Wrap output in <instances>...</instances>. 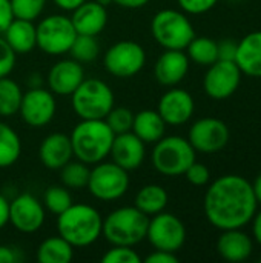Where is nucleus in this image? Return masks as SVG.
<instances>
[{"label": "nucleus", "mask_w": 261, "mask_h": 263, "mask_svg": "<svg viewBox=\"0 0 261 263\" xmlns=\"http://www.w3.org/2000/svg\"><path fill=\"white\" fill-rule=\"evenodd\" d=\"M260 262H261V259H260Z\"/></svg>", "instance_id": "52"}, {"label": "nucleus", "mask_w": 261, "mask_h": 263, "mask_svg": "<svg viewBox=\"0 0 261 263\" xmlns=\"http://www.w3.org/2000/svg\"><path fill=\"white\" fill-rule=\"evenodd\" d=\"M9 223V200L0 194V230Z\"/></svg>", "instance_id": "44"}, {"label": "nucleus", "mask_w": 261, "mask_h": 263, "mask_svg": "<svg viewBox=\"0 0 261 263\" xmlns=\"http://www.w3.org/2000/svg\"><path fill=\"white\" fill-rule=\"evenodd\" d=\"M28 86L29 88H42L43 86V77L38 72H32L28 77Z\"/></svg>", "instance_id": "48"}, {"label": "nucleus", "mask_w": 261, "mask_h": 263, "mask_svg": "<svg viewBox=\"0 0 261 263\" xmlns=\"http://www.w3.org/2000/svg\"><path fill=\"white\" fill-rule=\"evenodd\" d=\"M146 63V52L134 40H120L109 46L103 55L105 69L118 79H128L138 74Z\"/></svg>", "instance_id": "10"}, {"label": "nucleus", "mask_w": 261, "mask_h": 263, "mask_svg": "<svg viewBox=\"0 0 261 263\" xmlns=\"http://www.w3.org/2000/svg\"><path fill=\"white\" fill-rule=\"evenodd\" d=\"M17 54L8 45V42L0 35V77H8L15 66Z\"/></svg>", "instance_id": "37"}, {"label": "nucleus", "mask_w": 261, "mask_h": 263, "mask_svg": "<svg viewBox=\"0 0 261 263\" xmlns=\"http://www.w3.org/2000/svg\"><path fill=\"white\" fill-rule=\"evenodd\" d=\"M86 188L102 202H114L123 197L129 188V174L114 162H98L89 173Z\"/></svg>", "instance_id": "8"}, {"label": "nucleus", "mask_w": 261, "mask_h": 263, "mask_svg": "<svg viewBox=\"0 0 261 263\" xmlns=\"http://www.w3.org/2000/svg\"><path fill=\"white\" fill-rule=\"evenodd\" d=\"M97 3H100V5H103L105 8H108L109 5H112L114 3V0H95Z\"/></svg>", "instance_id": "50"}, {"label": "nucleus", "mask_w": 261, "mask_h": 263, "mask_svg": "<svg viewBox=\"0 0 261 263\" xmlns=\"http://www.w3.org/2000/svg\"><path fill=\"white\" fill-rule=\"evenodd\" d=\"M242 82V71L235 62L217 60L209 65L205 79L203 88L205 92L214 100H225L235 94Z\"/></svg>", "instance_id": "14"}, {"label": "nucleus", "mask_w": 261, "mask_h": 263, "mask_svg": "<svg viewBox=\"0 0 261 263\" xmlns=\"http://www.w3.org/2000/svg\"><path fill=\"white\" fill-rule=\"evenodd\" d=\"M115 5L126 8V9H138L149 3V0H114Z\"/></svg>", "instance_id": "45"}, {"label": "nucleus", "mask_w": 261, "mask_h": 263, "mask_svg": "<svg viewBox=\"0 0 261 263\" xmlns=\"http://www.w3.org/2000/svg\"><path fill=\"white\" fill-rule=\"evenodd\" d=\"M146 239L154 250L177 253L186 242V228L177 216L162 211L151 216Z\"/></svg>", "instance_id": "11"}, {"label": "nucleus", "mask_w": 261, "mask_h": 263, "mask_svg": "<svg viewBox=\"0 0 261 263\" xmlns=\"http://www.w3.org/2000/svg\"><path fill=\"white\" fill-rule=\"evenodd\" d=\"M197 151L192 148L188 139L182 136H163L151 154L154 168L168 177H177L186 173V170L195 162Z\"/></svg>", "instance_id": "5"}, {"label": "nucleus", "mask_w": 261, "mask_h": 263, "mask_svg": "<svg viewBox=\"0 0 261 263\" xmlns=\"http://www.w3.org/2000/svg\"><path fill=\"white\" fill-rule=\"evenodd\" d=\"M154 40L165 49L185 51L195 37L194 26L185 12L177 9H162L151 20Z\"/></svg>", "instance_id": "6"}, {"label": "nucleus", "mask_w": 261, "mask_h": 263, "mask_svg": "<svg viewBox=\"0 0 261 263\" xmlns=\"http://www.w3.org/2000/svg\"><path fill=\"white\" fill-rule=\"evenodd\" d=\"M231 139L228 125L215 117L198 119L189 128L188 140L197 153L214 154L222 151Z\"/></svg>", "instance_id": "12"}, {"label": "nucleus", "mask_w": 261, "mask_h": 263, "mask_svg": "<svg viewBox=\"0 0 261 263\" xmlns=\"http://www.w3.org/2000/svg\"><path fill=\"white\" fill-rule=\"evenodd\" d=\"M149 217L135 206H122L103 219L102 236L111 245L135 247L146 239Z\"/></svg>", "instance_id": "4"}, {"label": "nucleus", "mask_w": 261, "mask_h": 263, "mask_svg": "<svg viewBox=\"0 0 261 263\" xmlns=\"http://www.w3.org/2000/svg\"><path fill=\"white\" fill-rule=\"evenodd\" d=\"M14 18L9 0H0V35L5 32L11 20Z\"/></svg>", "instance_id": "43"}, {"label": "nucleus", "mask_w": 261, "mask_h": 263, "mask_svg": "<svg viewBox=\"0 0 261 263\" xmlns=\"http://www.w3.org/2000/svg\"><path fill=\"white\" fill-rule=\"evenodd\" d=\"M114 137L105 119L80 120L69 136L74 157L86 165L103 162L111 153Z\"/></svg>", "instance_id": "3"}, {"label": "nucleus", "mask_w": 261, "mask_h": 263, "mask_svg": "<svg viewBox=\"0 0 261 263\" xmlns=\"http://www.w3.org/2000/svg\"><path fill=\"white\" fill-rule=\"evenodd\" d=\"M186 51H188L189 60H192L198 65H203V66H209L218 60L217 42L209 37H197L195 35L191 40V43L186 46Z\"/></svg>", "instance_id": "30"}, {"label": "nucleus", "mask_w": 261, "mask_h": 263, "mask_svg": "<svg viewBox=\"0 0 261 263\" xmlns=\"http://www.w3.org/2000/svg\"><path fill=\"white\" fill-rule=\"evenodd\" d=\"M168 202H169V196L166 190L162 185L151 183L138 190L134 199V206L140 210L143 214H146L148 217H151L165 211V208L168 206Z\"/></svg>", "instance_id": "26"}, {"label": "nucleus", "mask_w": 261, "mask_h": 263, "mask_svg": "<svg viewBox=\"0 0 261 263\" xmlns=\"http://www.w3.org/2000/svg\"><path fill=\"white\" fill-rule=\"evenodd\" d=\"M85 80V69L80 62L71 59L58 60L46 76L49 91L55 96H71Z\"/></svg>", "instance_id": "17"}, {"label": "nucleus", "mask_w": 261, "mask_h": 263, "mask_svg": "<svg viewBox=\"0 0 261 263\" xmlns=\"http://www.w3.org/2000/svg\"><path fill=\"white\" fill-rule=\"evenodd\" d=\"M189 71V57L180 49H165L154 65V77L163 86L178 85Z\"/></svg>", "instance_id": "19"}, {"label": "nucleus", "mask_w": 261, "mask_h": 263, "mask_svg": "<svg viewBox=\"0 0 261 263\" xmlns=\"http://www.w3.org/2000/svg\"><path fill=\"white\" fill-rule=\"evenodd\" d=\"M14 17L34 22L45 9L46 0H9Z\"/></svg>", "instance_id": "35"}, {"label": "nucleus", "mask_w": 261, "mask_h": 263, "mask_svg": "<svg viewBox=\"0 0 261 263\" xmlns=\"http://www.w3.org/2000/svg\"><path fill=\"white\" fill-rule=\"evenodd\" d=\"M2 35L15 54H28L37 46V29L31 20L14 17Z\"/></svg>", "instance_id": "24"}, {"label": "nucleus", "mask_w": 261, "mask_h": 263, "mask_svg": "<svg viewBox=\"0 0 261 263\" xmlns=\"http://www.w3.org/2000/svg\"><path fill=\"white\" fill-rule=\"evenodd\" d=\"M137 137H140L146 145L157 143L166 134V122L162 119L158 111L155 109H143L134 114L132 129Z\"/></svg>", "instance_id": "25"}, {"label": "nucleus", "mask_w": 261, "mask_h": 263, "mask_svg": "<svg viewBox=\"0 0 261 263\" xmlns=\"http://www.w3.org/2000/svg\"><path fill=\"white\" fill-rule=\"evenodd\" d=\"M22 154V140L8 125L0 122V170L12 166Z\"/></svg>", "instance_id": "28"}, {"label": "nucleus", "mask_w": 261, "mask_h": 263, "mask_svg": "<svg viewBox=\"0 0 261 263\" xmlns=\"http://www.w3.org/2000/svg\"><path fill=\"white\" fill-rule=\"evenodd\" d=\"M103 263H142L143 259L134 251V247H123V245H112L105 256L102 257Z\"/></svg>", "instance_id": "36"}, {"label": "nucleus", "mask_w": 261, "mask_h": 263, "mask_svg": "<svg viewBox=\"0 0 261 263\" xmlns=\"http://www.w3.org/2000/svg\"><path fill=\"white\" fill-rule=\"evenodd\" d=\"M103 230V217L86 203H72L57 216V231L74 248H85L95 243Z\"/></svg>", "instance_id": "2"}, {"label": "nucleus", "mask_w": 261, "mask_h": 263, "mask_svg": "<svg viewBox=\"0 0 261 263\" xmlns=\"http://www.w3.org/2000/svg\"><path fill=\"white\" fill-rule=\"evenodd\" d=\"M235 63L242 74L261 79V31H254L238 42Z\"/></svg>", "instance_id": "23"}, {"label": "nucleus", "mask_w": 261, "mask_h": 263, "mask_svg": "<svg viewBox=\"0 0 261 263\" xmlns=\"http://www.w3.org/2000/svg\"><path fill=\"white\" fill-rule=\"evenodd\" d=\"M252 234L255 242L261 247V211L255 213V216L252 217Z\"/></svg>", "instance_id": "46"}, {"label": "nucleus", "mask_w": 261, "mask_h": 263, "mask_svg": "<svg viewBox=\"0 0 261 263\" xmlns=\"http://www.w3.org/2000/svg\"><path fill=\"white\" fill-rule=\"evenodd\" d=\"M74 257V247L62 236L45 239L37 248V260L42 263H69Z\"/></svg>", "instance_id": "27"}, {"label": "nucleus", "mask_w": 261, "mask_h": 263, "mask_svg": "<svg viewBox=\"0 0 261 263\" xmlns=\"http://www.w3.org/2000/svg\"><path fill=\"white\" fill-rule=\"evenodd\" d=\"M232 2H235V0H232Z\"/></svg>", "instance_id": "51"}, {"label": "nucleus", "mask_w": 261, "mask_h": 263, "mask_svg": "<svg viewBox=\"0 0 261 263\" xmlns=\"http://www.w3.org/2000/svg\"><path fill=\"white\" fill-rule=\"evenodd\" d=\"M23 91L17 82L8 77H0V116L11 117L18 112Z\"/></svg>", "instance_id": "29"}, {"label": "nucleus", "mask_w": 261, "mask_h": 263, "mask_svg": "<svg viewBox=\"0 0 261 263\" xmlns=\"http://www.w3.org/2000/svg\"><path fill=\"white\" fill-rule=\"evenodd\" d=\"M71 105L82 120L105 119L114 108V92L100 79H85L71 94Z\"/></svg>", "instance_id": "7"}, {"label": "nucleus", "mask_w": 261, "mask_h": 263, "mask_svg": "<svg viewBox=\"0 0 261 263\" xmlns=\"http://www.w3.org/2000/svg\"><path fill=\"white\" fill-rule=\"evenodd\" d=\"M22 259V251L17 247L0 245V263H18Z\"/></svg>", "instance_id": "41"}, {"label": "nucleus", "mask_w": 261, "mask_h": 263, "mask_svg": "<svg viewBox=\"0 0 261 263\" xmlns=\"http://www.w3.org/2000/svg\"><path fill=\"white\" fill-rule=\"evenodd\" d=\"M37 46L49 55H62L69 52L72 42L77 37V31L71 17L63 14H52L38 22Z\"/></svg>", "instance_id": "9"}, {"label": "nucleus", "mask_w": 261, "mask_h": 263, "mask_svg": "<svg viewBox=\"0 0 261 263\" xmlns=\"http://www.w3.org/2000/svg\"><path fill=\"white\" fill-rule=\"evenodd\" d=\"M71 12V20L77 34L98 35L108 23L106 8L95 0H85Z\"/></svg>", "instance_id": "21"}, {"label": "nucleus", "mask_w": 261, "mask_h": 263, "mask_svg": "<svg viewBox=\"0 0 261 263\" xmlns=\"http://www.w3.org/2000/svg\"><path fill=\"white\" fill-rule=\"evenodd\" d=\"M252 239L242 231L237 230H225L217 242L218 254L228 262H243L252 254Z\"/></svg>", "instance_id": "22"}, {"label": "nucleus", "mask_w": 261, "mask_h": 263, "mask_svg": "<svg viewBox=\"0 0 261 263\" xmlns=\"http://www.w3.org/2000/svg\"><path fill=\"white\" fill-rule=\"evenodd\" d=\"M252 190H254V196L257 199V203L261 205V174L255 179V182L252 183Z\"/></svg>", "instance_id": "49"}, {"label": "nucleus", "mask_w": 261, "mask_h": 263, "mask_svg": "<svg viewBox=\"0 0 261 263\" xmlns=\"http://www.w3.org/2000/svg\"><path fill=\"white\" fill-rule=\"evenodd\" d=\"M72 196L69 190L63 185H52L46 188L43 194V206L45 210L51 211L52 214H62L72 205Z\"/></svg>", "instance_id": "33"}, {"label": "nucleus", "mask_w": 261, "mask_h": 263, "mask_svg": "<svg viewBox=\"0 0 261 263\" xmlns=\"http://www.w3.org/2000/svg\"><path fill=\"white\" fill-rule=\"evenodd\" d=\"M46 219L43 202L29 193L18 194L9 202V223L23 234L37 233Z\"/></svg>", "instance_id": "15"}, {"label": "nucleus", "mask_w": 261, "mask_h": 263, "mask_svg": "<svg viewBox=\"0 0 261 263\" xmlns=\"http://www.w3.org/2000/svg\"><path fill=\"white\" fill-rule=\"evenodd\" d=\"M38 157L45 168L58 171L74 157L69 136L63 133L48 134L38 146Z\"/></svg>", "instance_id": "20"}, {"label": "nucleus", "mask_w": 261, "mask_h": 263, "mask_svg": "<svg viewBox=\"0 0 261 263\" xmlns=\"http://www.w3.org/2000/svg\"><path fill=\"white\" fill-rule=\"evenodd\" d=\"M109 156L114 163L129 173L143 165L146 157V143L132 131L115 134Z\"/></svg>", "instance_id": "18"}, {"label": "nucleus", "mask_w": 261, "mask_h": 263, "mask_svg": "<svg viewBox=\"0 0 261 263\" xmlns=\"http://www.w3.org/2000/svg\"><path fill=\"white\" fill-rule=\"evenodd\" d=\"M143 262L146 263H177L178 257L175 256V253H169V251H162V250H155L154 253H151L149 256H146L143 259Z\"/></svg>", "instance_id": "42"}, {"label": "nucleus", "mask_w": 261, "mask_h": 263, "mask_svg": "<svg viewBox=\"0 0 261 263\" xmlns=\"http://www.w3.org/2000/svg\"><path fill=\"white\" fill-rule=\"evenodd\" d=\"M57 111V102L54 94L49 89L42 88H29L23 92L18 114L20 119L31 128H42L48 125Z\"/></svg>", "instance_id": "13"}, {"label": "nucleus", "mask_w": 261, "mask_h": 263, "mask_svg": "<svg viewBox=\"0 0 261 263\" xmlns=\"http://www.w3.org/2000/svg\"><path fill=\"white\" fill-rule=\"evenodd\" d=\"M185 176H186V180L195 186H205L211 180V173L208 166H205L203 163H198L197 160L186 170Z\"/></svg>", "instance_id": "38"}, {"label": "nucleus", "mask_w": 261, "mask_h": 263, "mask_svg": "<svg viewBox=\"0 0 261 263\" xmlns=\"http://www.w3.org/2000/svg\"><path fill=\"white\" fill-rule=\"evenodd\" d=\"M252 183L237 174H226L212 182L205 194V214L220 231L245 228L257 213Z\"/></svg>", "instance_id": "1"}, {"label": "nucleus", "mask_w": 261, "mask_h": 263, "mask_svg": "<svg viewBox=\"0 0 261 263\" xmlns=\"http://www.w3.org/2000/svg\"><path fill=\"white\" fill-rule=\"evenodd\" d=\"M57 8H60L62 11H74L77 6H80L85 0H52Z\"/></svg>", "instance_id": "47"}, {"label": "nucleus", "mask_w": 261, "mask_h": 263, "mask_svg": "<svg viewBox=\"0 0 261 263\" xmlns=\"http://www.w3.org/2000/svg\"><path fill=\"white\" fill-rule=\"evenodd\" d=\"M177 2L186 14L198 15L211 11L218 0H177Z\"/></svg>", "instance_id": "39"}, {"label": "nucleus", "mask_w": 261, "mask_h": 263, "mask_svg": "<svg viewBox=\"0 0 261 263\" xmlns=\"http://www.w3.org/2000/svg\"><path fill=\"white\" fill-rule=\"evenodd\" d=\"M105 122L108 126L112 129L114 134H122L128 133L132 129V122H134V112L128 108H112L108 116L105 117Z\"/></svg>", "instance_id": "34"}, {"label": "nucleus", "mask_w": 261, "mask_h": 263, "mask_svg": "<svg viewBox=\"0 0 261 263\" xmlns=\"http://www.w3.org/2000/svg\"><path fill=\"white\" fill-rule=\"evenodd\" d=\"M69 54L74 60L80 63H91L100 54V45L97 42V35L77 34L75 40L71 45Z\"/></svg>", "instance_id": "32"}, {"label": "nucleus", "mask_w": 261, "mask_h": 263, "mask_svg": "<svg viewBox=\"0 0 261 263\" xmlns=\"http://www.w3.org/2000/svg\"><path fill=\"white\" fill-rule=\"evenodd\" d=\"M195 109V103L192 96L180 88H172L166 91L157 105V111L166 125L180 126L191 120Z\"/></svg>", "instance_id": "16"}, {"label": "nucleus", "mask_w": 261, "mask_h": 263, "mask_svg": "<svg viewBox=\"0 0 261 263\" xmlns=\"http://www.w3.org/2000/svg\"><path fill=\"white\" fill-rule=\"evenodd\" d=\"M60 182L68 190H83L88 185L91 168L82 160H69L60 170Z\"/></svg>", "instance_id": "31"}, {"label": "nucleus", "mask_w": 261, "mask_h": 263, "mask_svg": "<svg viewBox=\"0 0 261 263\" xmlns=\"http://www.w3.org/2000/svg\"><path fill=\"white\" fill-rule=\"evenodd\" d=\"M237 48H238V42H235V40H232V39H223V40L217 42L218 60H229V62H235Z\"/></svg>", "instance_id": "40"}]
</instances>
